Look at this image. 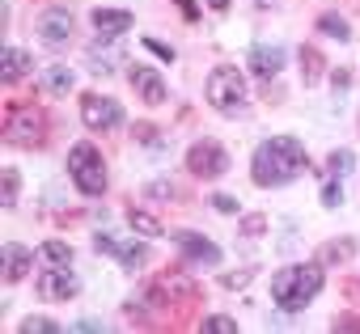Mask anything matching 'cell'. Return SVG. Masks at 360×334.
<instances>
[{"label":"cell","instance_id":"cell-30","mask_svg":"<svg viewBox=\"0 0 360 334\" xmlns=\"http://www.w3.org/2000/svg\"><path fill=\"white\" fill-rule=\"evenodd\" d=\"M263 229H267V220H263V216H246V220H242V233H246V237H259Z\"/></svg>","mask_w":360,"mask_h":334},{"label":"cell","instance_id":"cell-10","mask_svg":"<svg viewBox=\"0 0 360 334\" xmlns=\"http://www.w3.org/2000/svg\"><path fill=\"white\" fill-rule=\"evenodd\" d=\"M174 246L183 250L195 267H217V262H221V246H212L208 237H200V233H191V229H178V233H174Z\"/></svg>","mask_w":360,"mask_h":334},{"label":"cell","instance_id":"cell-25","mask_svg":"<svg viewBox=\"0 0 360 334\" xmlns=\"http://www.w3.org/2000/svg\"><path fill=\"white\" fill-rule=\"evenodd\" d=\"M0 178H5V195H0V203H5V208H18V170H5V174H0Z\"/></svg>","mask_w":360,"mask_h":334},{"label":"cell","instance_id":"cell-2","mask_svg":"<svg viewBox=\"0 0 360 334\" xmlns=\"http://www.w3.org/2000/svg\"><path fill=\"white\" fill-rule=\"evenodd\" d=\"M322 262H292L284 271L271 275V300L284 309V313H297L305 309L318 292H322Z\"/></svg>","mask_w":360,"mask_h":334},{"label":"cell","instance_id":"cell-3","mask_svg":"<svg viewBox=\"0 0 360 334\" xmlns=\"http://www.w3.org/2000/svg\"><path fill=\"white\" fill-rule=\"evenodd\" d=\"M68 174H72L77 191L89 195V199L106 191V161H102V152L94 144H72V152H68Z\"/></svg>","mask_w":360,"mask_h":334},{"label":"cell","instance_id":"cell-27","mask_svg":"<svg viewBox=\"0 0 360 334\" xmlns=\"http://www.w3.org/2000/svg\"><path fill=\"white\" fill-rule=\"evenodd\" d=\"M204 330H212V334H238V321L233 317H204Z\"/></svg>","mask_w":360,"mask_h":334},{"label":"cell","instance_id":"cell-34","mask_svg":"<svg viewBox=\"0 0 360 334\" xmlns=\"http://www.w3.org/2000/svg\"><path fill=\"white\" fill-rule=\"evenodd\" d=\"M330 85H335V93H343V89L352 85V76H347V72H335V76H330Z\"/></svg>","mask_w":360,"mask_h":334},{"label":"cell","instance_id":"cell-8","mask_svg":"<svg viewBox=\"0 0 360 334\" xmlns=\"http://www.w3.org/2000/svg\"><path fill=\"white\" fill-rule=\"evenodd\" d=\"M94 250H98V254H115L127 271H136V267L148 262V246L136 241V237L123 241V237H115V233H98V237H94Z\"/></svg>","mask_w":360,"mask_h":334},{"label":"cell","instance_id":"cell-24","mask_svg":"<svg viewBox=\"0 0 360 334\" xmlns=\"http://www.w3.org/2000/svg\"><path fill=\"white\" fill-rule=\"evenodd\" d=\"M22 334H60V321H51V317H26Z\"/></svg>","mask_w":360,"mask_h":334},{"label":"cell","instance_id":"cell-5","mask_svg":"<svg viewBox=\"0 0 360 334\" xmlns=\"http://www.w3.org/2000/svg\"><path fill=\"white\" fill-rule=\"evenodd\" d=\"M43 131H47V119H43L39 106H30V102L9 106V119H5V140L9 144L34 148V144H43Z\"/></svg>","mask_w":360,"mask_h":334},{"label":"cell","instance_id":"cell-22","mask_svg":"<svg viewBox=\"0 0 360 334\" xmlns=\"http://www.w3.org/2000/svg\"><path fill=\"white\" fill-rule=\"evenodd\" d=\"M318 76H322V55H318L314 47H301V81L314 85Z\"/></svg>","mask_w":360,"mask_h":334},{"label":"cell","instance_id":"cell-35","mask_svg":"<svg viewBox=\"0 0 360 334\" xmlns=\"http://www.w3.org/2000/svg\"><path fill=\"white\" fill-rule=\"evenodd\" d=\"M335 330H360V321H356V317H339Z\"/></svg>","mask_w":360,"mask_h":334},{"label":"cell","instance_id":"cell-14","mask_svg":"<svg viewBox=\"0 0 360 334\" xmlns=\"http://www.w3.org/2000/svg\"><path fill=\"white\" fill-rule=\"evenodd\" d=\"M127 81H131V89H136L148 106H161V102H165V81H161V72H157V68L136 64V68L127 72Z\"/></svg>","mask_w":360,"mask_h":334},{"label":"cell","instance_id":"cell-13","mask_svg":"<svg viewBox=\"0 0 360 334\" xmlns=\"http://www.w3.org/2000/svg\"><path fill=\"white\" fill-rule=\"evenodd\" d=\"M68 34H72V13H68V9H47V13L39 18V39H43L47 47H64Z\"/></svg>","mask_w":360,"mask_h":334},{"label":"cell","instance_id":"cell-4","mask_svg":"<svg viewBox=\"0 0 360 334\" xmlns=\"http://www.w3.org/2000/svg\"><path fill=\"white\" fill-rule=\"evenodd\" d=\"M208 102L221 114H242L246 110V76L238 68H217L208 76Z\"/></svg>","mask_w":360,"mask_h":334},{"label":"cell","instance_id":"cell-28","mask_svg":"<svg viewBox=\"0 0 360 334\" xmlns=\"http://www.w3.org/2000/svg\"><path fill=\"white\" fill-rule=\"evenodd\" d=\"M144 195H148V199H178V187H174V182H153Z\"/></svg>","mask_w":360,"mask_h":334},{"label":"cell","instance_id":"cell-6","mask_svg":"<svg viewBox=\"0 0 360 334\" xmlns=\"http://www.w3.org/2000/svg\"><path fill=\"white\" fill-rule=\"evenodd\" d=\"M187 170H191L195 178H221V174L229 170V152H225L217 140H200V144L187 148Z\"/></svg>","mask_w":360,"mask_h":334},{"label":"cell","instance_id":"cell-7","mask_svg":"<svg viewBox=\"0 0 360 334\" xmlns=\"http://www.w3.org/2000/svg\"><path fill=\"white\" fill-rule=\"evenodd\" d=\"M81 119L89 131H115L123 123V106L115 98H102V93H85L81 98Z\"/></svg>","mask_w":360,"mask_h":334},{"label":"cell","instance_id":"cell-1","mask_svg":"<svg viewBox=\"0 0 360 334\" xmlns=\"http://www.w3.org/2000/svg\"><path fill=\"white\" fill-rule=\"evenodd\" d=\"M309 170V152L301 140L292 135H271L255 148L250 156V178L259 187H284V182H297L301 174Z\"/></svg>","mask_w":360,"mask_h":334},{"label":"cell","instance_id":"cell-20","mask_svg":"<svg viewBox=\"0 0 360 334\" xmlns=\"http://www.w3.org/2000/svg\"><path fill=\"white\" fill-rule=\"evenodd\" d=\"M352 165H356V152H352V148L330 152V156H326V178H343V174H352Z\"/></svg>","mask_w":360,"mask_h":334},{"label":"cell","instance_id":"cell-16","mask_svg":"<svg viewBox=\"0 0 360 334\" xmlns=\"http://www.w3.org/2000/svg\"><path fill=\"white\" fill-rule=\"evenodd\" d=\"M72 81H77V76H72L68 64H47V68H43V85H47L51 93H68Z\"/></svg>","mask_w":360,"mask_h":334},{"label":"cell","instance_id":"cell-9","mask_svg":"<svg viewBox=\"0 0 360 334\" xmlns=\"http://www.w3.org/2000/svg\"><path fill=\"white\" fill-rule=\"evenodd\" d=\"M77 292H81V279L68 267H47L39 275V296L43 300H72Z\"/></svg>","mask_w":360,"mask_h":334},{"label":"cell","instance_id":"cell-33","mask_svg":"<svg viewBox=\"0 0 360 334\" xmlns=\"http://www.w3.org/2000/svg\"><path fill=\"white\" fill-rule=\"evenodd\" d=\"M174 5L183 9V18H187V22H195V18H200V9H195V0H174Z\"/></svg>","mask_w":360,"mask_h":334},{"label":"cell","instance_id":"cell-11","mask_svg":"<svg viewBox=\"0 0 360 334\" xmlns=\"http://www.w3.org/2000/svg\"><path fill=\"white\" fill-rule=\"evenodd\" d=\"M246 68H250L255 76H263V81L280 76V72H284V47H276V43H255L250 55H246Z\"/></svg>","mask_w":360,"mask_h":334},{"label":"cell","instance_id":"cell-12","mask_svg":"<svg viewBox=\"0 0 360 334\" xmlns=\"http://www.w3.org/2000/svg\"><path fill=\"white\" fill-rule=\"evenodd\" d=\"M30 267H34V254H30L26 246H18V241H5V246H0V271H5V279H9V283L26 279V275H30Z\"/></svg>","mask_w":360,"mask_h":334},{"label":"cell","instance_id":"cell-23","mask_svg":"<svg viewBox=\"0 0 360 334\" xmlns=\"http://www.w3.org/2000/svg\"><path fill=\"white\" fill-rule=\"evenodd\" d=\"M352 254H356L352 241H330V246H322V258H318V262H322V267H326V262H347Z\"/></svg>","mask_w":360,"mask_h":334},{"label":"cell","instance_id":"cell-17","mask_svg":"<svg viewBox=\"0 0 360 334\" xmlns=\"http://www.w3.org/2000/svg\"><path fill=\"white\" fill-rule=\"evenodd\" d=\"M30 68H34V64H30V55H26V51L5 47V68H0V72H5V81H22Z\"/></svg>","mask_w":360,"mask_h":334},{"label":"cell","instance_id":"cell-37","mask_svg":"<svg viewBox=\"0 0 360 334\" xmlns=\"http://www.w3.org/2000/svg\"><path fill=\"white\" fill-rule=\"evenodd\" d=\"M259 5H276V0H259Z\"/></svg>","mask_w":360,"mask_h":334},{"label":"cell","instance_id":"cell-15","mask_svg":"<svg viewBox=\"0 0 360 334\" xmlns=\"http://www.w3.org/2000/svg\"><path fill=\"white\" fill-rule=\"evenodd\" d=\"M131 13L127 9H94V30L102 34V39H119V34H127L131 30Z\"/></svg>","mask_w":360,"mask_h":334},{"label":"cell","instance_id":"cell-32","mask_svg":"<svg viewBox=\"0 0 360 334\" xmlns=\"http://www.w3.org/2000/svg\"><path fill=\"white\" fill-rule=\"evenodd\" d=\"M72 330H81V334H98V330H106V321H98V317H85V321H77Z\"/></svg>","mask_w":360,"mask_h":334},{"label":"cell","instance_id":"cell-21","mask_svg":"<svg viewBox=\"0 0 360 334\" xmlns=\"http://www.w3.org/2000/svg\"><path fill=\"white\" fill-rule=\"evenodd\" d=\"M127 225H131V233H140V237H161V220L157 216H148V212H127Z\"/></svg>","mask_w":360,"mask_h":334},{"label":"cell","instance_id":"cell-31","mask_svg":"<svg viewBox=\"0 0 360 334\" xmlns=\"http://www.w3.org/2000/svg\"><path fill=\"white\" fill-rule=\"evenodd\" d=\"M212 208L229 216V212H238V199H233V195H212Z\"/></svg>","mask_w":360,"mask_h":334},{"label":"cell","instance_id":"cell-26","mask_svg":"<svg viewBox=\"0 0 360 334\" xmlns=\"http://www.w3.org/2000/svg\"><path fill=\"white\" fill-rule=\"evenodd\" d=\"M322 203H326V208H339V203H343V187H339V178H326V182H322Z\"/></svg>","mask_w":360,"mask_h":334},{"label":"cell","instance_id":"cell-19","mask_svg":"<svg viewBox=\"0 0 360 334\" xmlns=\"http://www.w3.org/2000/svg\"><path fill=\"white\" fill-rule=\"evenodd\" d=\"M318 30H322L326 39H339V43L352 39V26H347V18H339V13H322V18H318Z\"/></svg>","mask_w":360,"mask_h":334},{"label":"cell","instance_id":"cell-29","mask_svg":"<svg viewBox=\"0 0 360 334\" xmlns=\"http://www.w3.org/2000/svg\"><path fill=\"white\" fill-rule=\"evenodd\" d=\"M144 47H148L153 55H161L165 64H174V47H165V43H157V39H144Z\"/></svg>","mask_w":360,"mask_h":334},{"label":"cell","instance_id":"cell-36","mask_svg":"<svg viewBox=\"0 0 360 334\" xmlns=\"http://www.w3.org/2000/svg\"><path fill=\"white\" fill-rule=\"evenodd\" d=\"M208 9H212V13H225V9H229V0H208Z\"/></svg>","mask_w":360,"mask_h":334},{"label":"cell","instance_id":"cell-18","mask_svg":"<svg viewBox=\"0 0 360 334\" xmlns=\"http://www.w3.org/2000/svg\"><path fill=\"white\" fill-rule=\"evenodd\" d=\"M39 258H43L47 267H72V246H64V241H43V246H39Z\"/></svg>","mask_w":360,"mask_h":334}]
</instances>
